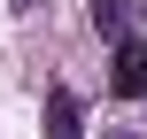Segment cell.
Returning a JSON list of instances; mask_svg holds the SVG:
<instances>
[{
  "label": "cell",
  "instance_id": "cell-1",
  "mask_svg": "<svg viewBox=\"0 0 147 139\" xmlns=\"http://www.w3.org/2000/svg\"><path fill=\"white\" fill-rule=\"evenodd\" d=\"M124 101H147V39H124L116 46V77H109Z\"/></svg>",
  "mask_w": 147,
  "mask_h": 139
},
{
  "label": "cell",
  "instance_id": "cell-2",
  "mask_svg": "<svg viewBox=\"0 0 147 139\" xmlns=\"http://www.w3.org/2000/svg\"><path fill=\"white\" fill-rule=\"evenodd\" d=\"M78 132H85L78 93H47V139H78Z\"/></svg>",
  "mask_w": 147,
  "mask_h": 139
},
{
  "label": "cell",
  "instance_id": "cell-3",
  "mask_svg": "<svg viewBox=\"0 0 147 139\" xmlns=\"http://www.w3.org/2000/svg\"><path fill=\"white\" fill-rule=\"evenodd\" d=\"M124 15H132V0H93V23L101 31H124Z\"/></svg>",
  "mask_w": 147,
  "mask_h": 139
}]
</instances>
